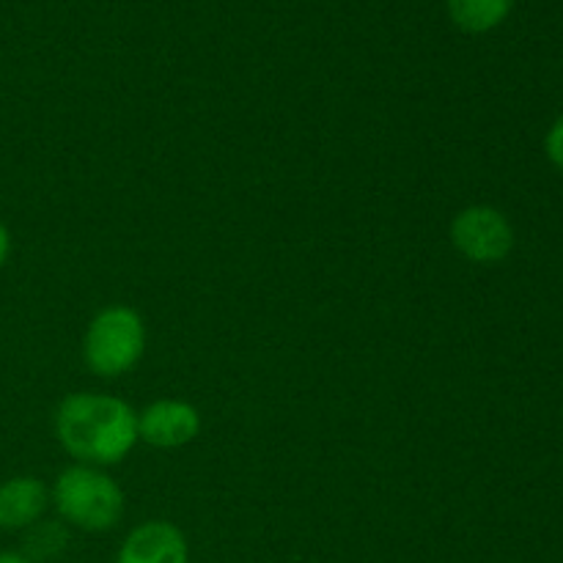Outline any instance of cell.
<instances>
[{"instance_id":"1","label":"cell","mask_w":563,"mask_h":563,"mask_svg":"<svg viewBox=\"0 0 563 563\" xmlns=\"http://www.w3.org/2000/svg\"><path fill=\"white\" fill-rule=\"evenodd\" d=\"M55 438L86 465H119L137 443V412L119 396L69 394L55 410Z\"/></svg>"},{"instance_id":"2","label":"cell","mask_w":563,"mask_h":563,"mask_svg":"<svg viewBox=\"0 0 563 563\" xmlns=\"http://www.w3.org/2000/svg\"><path fill=\"white\" fill-rule=\"evenodd\" d=\"M53 504L69 526L88 533L110 531L124 517V493L108 473L88 465L66 467L53 484Z\"/></svg>"},{"instance_id":"3","label":"cell","mask_w":563,"mask_h":563,"mask_svg":"<svg viewBox=\"0 0 563 563\" xmlns=\"http://www.w3.org/2000/svg\"><path fill=\"white\" fill-rule=\"evenodd\" d=\"M146 352V324L130 306H108L91 319L82 339V357L97 377L113 379L137 366Z\"/></svg>"},{"instance_id":"4","label":"cell","mask_w":563,"mask_h":563,"mask_svg":"<svg viewBox=\"0 0 563 563\" xmlns=\"http://www.w3.org/2000/svg\"><path fill=\"white\" fill-rule=\"evenodd\" d=\"M451 245L473 264H500L515 251V225L500 209L476 203L451 220Z\"/></svg>"},{"instance_id":"5","label":"cell","mask_w":563,"mask_h":563,"mask_svg":"<svg viewBox=\"0 0 563 563\" xmlns=\"http://www.w3.org/2000/svg\"><path fill=\"white\" fill-rule=\"evenodd\" d=\"M201 432V416L190 401L159 399L137 412V440L154 449H181Z\"/></svg>"},{"instance_id":"6","label":"cell","mask_w":563,"mask_h":563,"mask_svg":"<svg viewBox=\"0 0 563 563\" xmlns=\"http://www.w3.org/2000/svg\"><path fill=\"white\" fill-rule=\"evenodd\" d=\"M115 563H190V548L176 526L148 520L126 533Z\"/></svg>"},{"instance_id":"7","label":"cell","mask_w":563,"mask_h":563,"mask_svg":"<svg viewBox=\"0 0 563 563\" xmlns=\"http://www.w3.org/2000/svg\"><path fill=\"white\" fill-rule=\"evenodd\" d=\"M49 493L36 476H14L0 484V531H27L47 509Z\"/></svg>"},{"instance_id":"8","label":"cell","mask_w":563,"mask_h":563,"mask_svg":"<svg viewBox=\"0 0 563 563\" xmlns=\"http://www.w3.org/2000/svg\"><path fill=\"white\" fill-rule=\"evenodd\" d=\"M449 16L460 31L489 33L511 14L515 0H445Z\"/></svg>"},{"instance_id":"9","label":"cell","mask_w":563,"mask_h":563,"mask_svg":"<svg viewBox=\"0 0 563 563\" xmlns=\"http://www.w3.org/2000/svg\"><path fill=\"white\" fill-rule=\"evenodd\" d=\"M66 544H69V531L60 522H36V526L27 528L22 555L33 563L49 561L64 553Z\"/></svg>"},{"instance_id":"10","label":"cell","mask_w":563,"mask_h":563,"mask_svg":"<svg viewBox=\"0 0 563 563\" xmlns=\"http://www.w3.org/2000/svg\"><path fill=\"white\" fill-rule=\"evenodd\" d=\"M544 152H548L550 163L563 174V115L550 126L548 137H544Z\"/></svg>"},{"instance_id":"11","label":"cell","mask_w":563,"mask_h":563,"mask_svg":"<svg viewBox=\"0 0 563 563\" xmlns=\"http://www.w3.org/2000/svg\"><path fill=\"white\" fill-rule=\"evenodd\" d=\"M9 256H11V234L9 229L0 223V269H3V264L9 262Z\"/></svg>"},{"instance_id":"12","label":"cell","mask_w":563,"mask_h":563,"mask_svg":"<svg viewBox=\"0 0 563 563\" xmlns=\"http://www.w3.org/2000/svg\"><path fill=\"white\" fill-rule=\"evenodd\" d=\"M0 563H33V561H27L25 555L16 553V550H3V553H0Z\"/></svg>"}]
</instances>
